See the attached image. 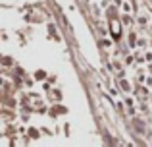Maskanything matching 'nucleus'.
I'll return each instance as SVG.
<instances>
[{"label": "nucleus", "mask_w": 152, "mask_h": 147, "mask_svg": "<svg viewBox=\"0 0 152 147\" xmlns=\"http://www.w3.org/2000/svg\"><path fill=\"white\" fill-rule=\"evenodd\" d=\"M135 128H137L139 132H145V124H142V120H135Z\"/></svg>", "instance_id": "nucleus-1"}]
</instances>
